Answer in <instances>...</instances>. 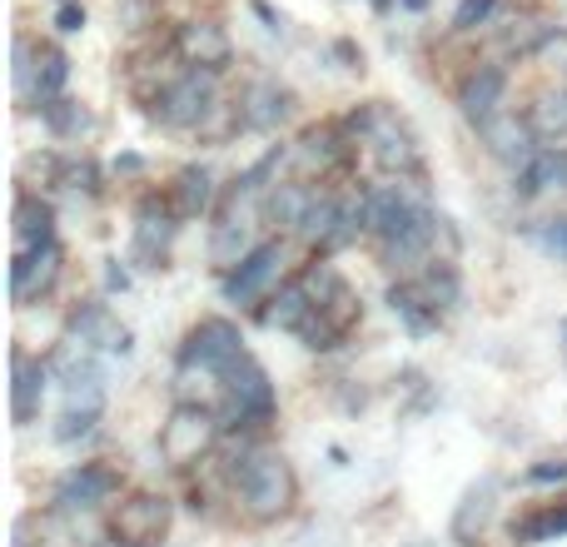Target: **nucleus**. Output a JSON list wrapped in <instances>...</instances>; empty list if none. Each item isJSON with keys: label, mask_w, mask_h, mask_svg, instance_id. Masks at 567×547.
Returning <instances> with one entry per match:
<instances>
[{"label": "nucleus", "mask_w": 567, "mask_h": 547, "mask_svg": "<svg viewBox=\"0 0 567 547\" xmlns=\"http://www.w3.org/2000/svg\"><path fill=\"white\" fill-rule=\"evenodd\" d=\"M303 279H309V289H313V313H309V323L299 329V339H303V349L329 353V349H339L353 329H359L363 303H359V293L349 289V279H343L329 259H309Z\"/></svg>", "instance_id": "nucleus-3"}, {"label": "nucleus", "mask_w": 567, "mask_h": 547, "mask_svg": "<svg viewBox=\"0 0 567 547\" xmlns=\"http://www.w3.org/2000/svg\"><path fill=\"white\" fill-rule=\"evenodd\" d=\"M389 309H393V319L403 323V329L413 333V339H423V333H433L443 323V313H439V303L423 293V283L419 279H399V283H389Z\"/></svg>", "instance_id": "nucleus-25"}, {"label": "nucleus", "mask_w": 567, "mask_h": 547, "mask_svg": "<svg viewBox=\"0 0 567 547\" xmlns=\"http://www.w3.org/2000/svg\"><path fill=\"white\" fill-rule=\"evenodd\" d=\"M45 363L50 379L65 393V409H105V363H100V353H90L75 339H60Z\"/></svg>", "instance_id": "nucleus-11"}, {"label": "nucleus", "mask_w": 567, "mask_h": 547, "mask_svg": "<svg viewBox=\"0 0 567 547\" xmlns=\"http://www.w3.org/2000/svg\"><path fill=\"white\" fill-rule=\"evenodd\" d=\"M115 498H125V478H120L115 463H75L55 478L50 488V513H80V518H95V513L115 508Z\"/></svg>", "instance_id": "nucleus-8"}, {"label": "nucleus", "mask_w": 567, "mask_h": 547, "mask_svg": "<svg viewBox=\"0 0 567 547\" xmlns=\"http://www.w3.org/2000/svg\"><path fill=\"white\" fill-rule=\"evenodd\" d=\"M528 235H533V245H538L543 255L567 259V215H558V219H538V225H533Z\"/></svg>", "instance_id": "nucleus-35"}, {"label": "nucleus", "mask_w": 567, "mask_h": 547, "mask_svg": "<svg viewBox=\"0 0 567 547\" xmlns=\"http://www.w3.org/2000/svg\"><path fill=\"white\" fill-rule=\"evenodd\" d=\"M219 443H225V419H219V409L175 403V413L159 423L155 448L175 473H189V468H205V463L215 458Z\"/></svg>", "instance_id": "nucleus-4"}, {"label": "nucleus", "mask_w": 567, "mask_h": 547, "mask_svg": "<svg viewBox=\"0 0 567 547\" xmlns=\"http://www.w3.org/2000/svg\"><path fill=\"white\" fill-rule=\"evenodd\" d=\"M533 125V135L543 140V145H558V140H567V85H548L533 95V105L523 110Z\"/></svg>", "instance_id": "nucleus-28"}, {"label": "nucleus", "mask_w": 567, "mask_h": 547, "mask_svg": "<svg viewBox=\"0 0 567 547\" xmlns=\"http://www.w3.org/2000/svg\"><path fill=\"white\" fill-rule=\"evenodd\" d=\"M60 6H65V0H60Z\"/></svg>", "instance_id": "nucleus-46"}, {"label": "nucleus", "mask_w": 567, "mask_h": 547, "mask_svg": "<svg viewBox=\"0 0 567 547\" xmlns=\"http://www.w3.org/2000/svg\"><path fill=\"white\" fill-rule=\"evenodd\" d=\"M50 185L70 189V195H90V199L105 189L100 185V165L90 155H55V179Z\"/></svg>", "instance_id": "nucleus-32"}, {"label": "nucleus", "mask_w": 567, "mask_h": 547, "mask_svg": "<svg viewBox=\"0 0 567 547\" xmlns=\"http://www.w3.org/2000/svg\"><path fill=\"white\" fill-rule=\"evenodd\" d=\"M10 235H16V255H30V249L55 245V209H50V199H40L35 189L20 185L16 189V225H10Z\"/></svg>", "instance_id": "nucleus-23"}, {"label": "nucleus", "mask_w": 567, "mask_h": 547, "mask_svg": "<svg viewBox=\"0 0 567 547\" xmlns=\"http://www.w3.org/2000/svg\"><path fill=\"white\" fill-rule=\"evenodd\" d=\"M493 508H498V478L483 473V478L463 493L458 513H453V538H458L463 547H478L483 533H488V523H493Z\"/></svg>", "instance_id": "nucleus-24"}, {"label": "nucleus", "mask_w": 567, "mask_h": 547, "mask_svg": "<svg viewBox=\"0 0 567 547\" xmlns=\"http://www.w3.org/2000/svg\"><path fill=\"white\" fill-rule=\"evenodd\" d=\"M309 313H313V289H309L303 274H293V279H284L279 289L255 309V323L279 329V333H299L303 323H309Z\"/></svg>", "instance_id": "nucleus-22"}, {"label": "nucleus", "mask_w": 567, "mask_h": 547, "mask_svg": "<svg viewBox=\"0 0 567 547\" xmlns=\"http://www.w3.org/2000/svg\"><path fill=\"white\" fill-rule=\"evenodd\" d=\"M293 165L303 169L299 179H329V175H343L359 155V135H353L343 120H323V125H309L299 140H293Z\"/></svg>", "instance_id": "nucleus-12"}, {"label": "nucleus", "mask_w": 567, "mask_h": 547, "mask_svg": "<svg viewBox=\"0 0 567 547\" xmlns=\"http://www.w3.org/2000/svg\"><path fill=\"white\" fill-rule=\"evenodd\" d=\"M165 199H169V209L179 215V225H185V219H205V215H215L219 199H225V189L215 185V169H205V165H185V169H175V179H169Z\"/></svg>", "instance_id": "nucleus-21"}, {"label": "nucleus", "mask_w": 567, "mask_h": 547, "mask_svg": "<svg viewBox=\"0 0 567 547\" xmlns=\"http://www.w3.org/2000/svg\"><path fill=\"white\" fill-rule=\"evenodd\" d=\"M235 100H239V120H245V130H255V135H275V130H284L289 115H293V90L279 85L275 75L249 80Z\"/></svg>", "instance_id": "nucleus-17"}, {"label": "nucleus", "mask_w": 567, "mask_h": 547, "mask_svg": "<svg viewBox=\"0 0 567 547\" xmlns=\"http://www.w3.org/2000/svg\"><path fill=\"white\" fill-rule=\"evenodd\" d=\"M35 75H40V40H30L25 30H20V35H16V70H10L20 110L35 105Z\"/></svg>", "instance_id": "nucleus-33"}, {"label": "nucleus", "mask_w": 567, "mask_h": 547, "mask_svg": "<svg viewBox=\"0 0 567 547\" xmlns=\"http://www.w3.org/2000/svg\"><path fill=\"white\" fill-rule=\"evenodd\" d=\"M175 235H179V215L169 209V199L150 195L145 205H140V215H135V245H130L135 265L140 269H165Z\"/></svg>", "instance_id": "nucleus-16"}, {"label": "nucleus", "mask_w": 567, "mask_h": 547, "mask_svg": "<svg viewBox=\"0 0 567 547\" xmlns=\"http://www.w3.org/2000/svg\"><path fill=\"white\" fill-rule=\"evenodd\" d=\"M313 189H319L313 179H279L265 195V219L275 229H293V235H299L303 215H309V205H313Z\"/></svg>", "instance_id": "nucleus-27"}, {"label": "nucleus", "mask_w": 567, "mask_h": 547, "mask_svg": "<svg viewBox=\"0 0 567 547\" xmlns=\"http://www.w3.org/2000/svg\"><path fill=\"white\" fill-rule=\"evenodd\" d=\"M245 333H239L235 319H199L185 329V339H179V353L175 363L189 373H215V379H225L229 369H235L239 359H245Z\"/></svg>", "instance_id": "nucleus-9"}, {"label": "nucleus", "mask_w": 567, "mask_h": 547, "mask_svg": "<svg viewBox=\"0 0 567 547\" xmlns=\"http://www.w3.org/2000/svg\"><path fill=\"white\" fill-rule=\"evenodd\" d=\"M120 25H155V0H120Z\"/></svg>", "instance_id": "nucleus-37"}, {"label": "nucleus", "mask_w": 567, "mask_h": 547, "mask_svg": "<svg viewBox=\"0 0 567 547\" xmlns=\"http://www.w3.org/2000/svg\"><path fill=\"white\" fill-rule=\"evenodd\" d=\"M100 419H105V409H65L55 423V443H80L90 438V433L100 429Z\"/></svg>", "instance_id": "nucleus-34"}, {"label": "nucleus", "mask_w": 567, "mask_h": 547, "mask_svg": "<svg viewBox=\"0 0 567 547\" xmlns=\"http://www.w3.org/2000/svg\"><path fill=\"white\" fill-rule=\"evenodd\" d=\"M65 80H70V55L55 40H40V75H35V105L30 110H45L50 100L65 95Z\"/></svg>", "instance_id": "nucleus-30"}, {"label": "nucleus", "mask_w": 567, "mask_h": 547, "mask_svg": "<svg viewBox=\"0 0 567 547\" xmlns=\"http://www.w3.org/2000/svg\"><path fill=\"white\" fill-rule=\"evenodd\" d=\"M169 50H175V60L185 70H219V75H225V65L235 60V40H229V30L219 25V20H209V16L175 25Z\"/></svg>", "instance_id": "nucleus-14"}, {"label": "nucleus", "mask_w": 567, "mask_h": 547, "mask_svg": "<svg viewBox=\"0 0 567 547\" xmlns=\"http://www.w3.org/2000/svg\"><path fill=\"white\" fill-rule=\"evenodd\" d=\"M503 105H508V70L503 65H473L468 75H463V85H458L463 120H468L473 130H483L488 120L503 115Z\"/></svg>", "instance_id": "nucleus-20"}, {"label": "nucleus", "mask_w": 567, "mask_h": 547, "mask_svg": "<svg viewBox=\"0 0 567 547\" xmlns=\"http://www.w3.org/2000/svg\"><path fill=\"white\" fill-rule=\"evenodd\" d=\"M105 289L110 293H125L130 289V274L120 269V259H110V265H105Z\"/></svg>", "instance_id": "nucleus-40"}, {"label": "nucleus", "mask_w": 567, "mask_h": 547, "mask_svg": "<svg viewBox=\"0 0 567 547\" xmlns=\"http://www.w3.org/2000/svg\"><path fill=\"white\" fill-rule=\"evenodd\" d=\"M558 333H563V353H567V319H558Z\"/></svg>", "instance_id": "nucleus-45"}, {"label": "nucleus", "mask_w": 567, "mask_h": 547, "mask_svg": "<svg viewBox=\"0 0 567 547\" xmlns=\"http://www.w3.org/2000/svg\"><path fill=\"white\" fill-rule=\"evenodd\" d=\"M478 140H483V149H488L498 165L513 169V175H518V169H528L533 159H538V149H543V140L533 135L528 115H513V110H503L498 120H488V125L478 130Z\"/></svg>", "instance_id": "nucleus-18"}, {"label": "nucleus", "mask_w": 567, "mask_h": 547, "mask_svg": "<svg viewBox=\"0 0 567 547\" xmlns=\"http://www.w3.org/2000/svg\"><path fill=\"white\" fill-rule=\"evenodd\" d=\"M284 265H289V255H284V239H265L255 255H245L229 274H219V299H225L229 309L255 313L259 303H265L269 293L284 283Z\"/></svg>", "instance_id": "nucleus-10"}, {"label": "nucleus", "mask_w": 567, "mask_h": 547, "mask_svg": "<svg viewBox=\"0 0 567 547\" xmlns=\"http://www.w3.org/2000/svg\"><path fill=\"white\" fill-rule=\"evenodd\" d=\"M140 169H145V159L140 155H120L115 159V175H140Z\"/></svg>", "instance_id": "nucleus-42"}, {"label": "nucleus", "mask_w": 567, "mask_h": 547, "mask_svg": "<svg viewBox=\"0 0 567 547\" xmlns=\"http://www.w3.org/2000/svg\"><path fill=\"white\" fill-rule=\"evenodd\" d=\"M40 125L50 130L55 140H70V145H80V140L95 130V115H90L80 100H70V95H60V100H50L45 110H40Z\"/></svg>", "instance_id": "nucleus-29"}, {"label": "nucleus", "mask_w": 567, "mask_h": 547, "mask_svg": "<svg viewBox=\"0 0 567 547\" xmlns=\"http://www.w3.org/2000/svg\"><path fill=\"white\" fill-rule=\"evenodd\" d=\"M10 547H45V543H30V518H20L16 523V543Z\"/></svg>", "instance_id": "nucleus-43"}, {"label": "nucleus", "mask_w": 567, "mask_h": 547, "mask_svg": "<svg viewBox=\"0 0 567 547\" xmlns=\"http://www.w3.org/2000/svg\"><path fill=\"white\" fill-rule=\"evenodd\" d=\"M225 488L229 503L239 508V518L255 523V528H269V523L289 518L293 503H299V473L279 448L245 438L235 458L225 463Z\"/></svg>", "instance_id": "nucleus-1"}, {"label": "nucleus", "mask_w": 567, "mask_h": 547, "mask_svg": "<svg viewBox=\"0 0 567 547\" xmlns=\"http://www.w3.org/2000/svg\"><path fill=\"white\" fill-rule=\"evenodd\" d=\"M249 10H255V16H259V20H265V25H269V30H284V16H279V10H275V6H265V0H249Z\"/></svg>", "instance_id": "nucleus-41"}, {"label": "nucleus", "mask_w": 567, "mask_h": 547, "mask_svg": "<svg viewBox=\"0 0 567 547\" xmlns=\"http://www.w3.org/2000/svg\"><path fill=\"white\" fill-rule=\"evenodd\" d=\"M403 10H409V16H423V10H429V0H399Z\"/></svg>", "instance_id": "nucleus-44"}, {"label": "nucleus", "mask_w": 567, "mask_h": 547, "mask_svg": "<svg viewBox=\"0 0 567 547\" xmlns=\"http://www.w3.org/2000/svg\"><path fill=\"white\" fill-rule=\"evenodd\" d=\"M528 483H567V458H548L538 468H528Z\"/></svg>", "instance_id": "nucleus-39"}, {"label": "nucleus", "mask_w": 567, "mask_h": 547, "mask_svg": "<svg viewBox=\"0 0 567 547\" xmlns=\"http://www.w3.org/2000/svg\"><path fill=\"white\" fill-rule=\"evenodd\" d=\"M169 523H175V503L165 493L135 488L110 508L105 533H110V547H165Z\"/></svg>", "instance_id": "nucleus-7"}, {"label": "nucleus", "mask_w": 567, "mask_h": 547, "mask_svg": "<svg viewBox=\"0 0 567 547\" xmlns=\"http://www.w3.org/2000/svg\"><path fill=\"white\" fill-rule=\"evenodd\" d=\"M55 30H60V35H75V30H85V6H80V0H65V6L55 10Z\"/></svg>", "instance_id": "nucleus-38"}, {"label": "nucleus", "mask_w": 567, "mask_h": 547, "mask_svg": "<svg viewBox=\"0 0 567 547\" xmlns=\"http://www.w3.org/2000/svg\"><path fill=\"white\" fill-rule=\"evenodd\" d=\"M60 274H65V249H60V239L45 249H30V255H16V265H10V299H16V309L45 303L50 293H55Z\"/></svg>", "instance_id": "nucleus-15"}, {"label": "nucleus", "mask_w": 567, "mask_h": 547, "mask_svg": "<svg viewBox=\"0 0 567 547\" xmlns=\"http://www.w3.org/2000/svg\"><path fill=\"white\" fill-rule=\"evenodd\" d=\"M503 0H458V10H453V30L458 35H473L478 25H493V10H498Z\"/></svg>", "instance_id": "nucleus-36"}, {"label": "nucleus", "mask_w": 567, "mask_h": 547, "mask_svg": "<svg viewBox=\"0 0 567 547\" xmlns=\"http://www.w3.org/2000/svg\"><path fill=\"white\" fill-rule=\"evenodd\" d=\"M219 105H225V95H219V70H179V75L159 90L150 115H155V125H165V130H179V135L195 130L199 135Z\"/></svg>", "instance_id": "nucleus-6"}, {"label": "nucleus", "mask_w": 567, "mask_h": 547, "mask_svg": "<svg viewBox=\"0 0 567 547\" xmlns=\"http://www.w3.org/2000/svg\"><path fill=\"white\" fill-rule=\"evenodd\" d=\"M343 125L359 135V145L369 149L373 169H379L389 185H423L429 179V165H423V149H419V135L409 130V120L399 110H389L383 100H369L359 105Z\"/></svg>", "instance_id": "nucleus-2"}, {"label": "nucleus", "mask_w": 567, "mask_h": 547, "mask_svg": "<svg viewBox=\"0 0 567 547\" xmlns=\"http://www.w3.org/2000/svg\"><path fill=\"white\" fill-rule=\"evenodd\" d=\"M567 533V503H548V508H533L513 523V543L533 547V543H553Z\"/></svg>", "instance_id": "nucleus-31"}, {"label": "nucleus", "mask_w": 567, "mask_h": 547, "mask_svg": "<svg viewBox=\"0 0 567 547\" xmlns=\"http://www.w3.org/2000/svg\"><path fill=\"white\" fill-rule=\"evenodd\" d=\"M279 413V393H275V379L269 369L245 353L235 369L225 373V403H219V419H225V433H265Z\"/></svg>", "instance_id": "nucleus-5"}, {"label": "nucleus", "mask_w": 567, "mask_h": 547, "mask_svg": "<svg viewBox=\"0 0 567 547\" xmlns=\"http://www.w3.org/2000/svg\"><path fill=\"white\" fill-rule=\"evenodd\" d=\"M45 383H50V363L16 343V349H10V419H16V429H30V423L40 419V409H45Z\"/></svg>", "instance_id": "nucleus-19"}, {"label": "nucleus", "mask_w": 567, "mask_h": 547, "mask_svg": "<svg viewBox=\"0 0 567 547\" xmlns=\"http://www.w3.org/2000/svg\"><path fill=\"white\" fill-rule=\"evenodd\" d=\"M65 339L85 343L90 353H120V359L135 349V333L120 323V313L110 309L105 299H80L75 309L65 313Z\"/></svg>", "instance_id": "nucleus-13"}, {"label": "nucleus", "mask_w": 567, "mask_h": 547, "mask_svg": "<svg viewBox=\"0 0 567 547\" xmlns=\"http://www.w3.org/2000/svg\"><path fill=\"white\" fill-rule=\"evenodd\" d=\"M513 189H518V199H538V195H553V189H567V145H543L538 159L513 175Z\"/></svg>", "instance_id": "nucleus-26"}]
</instances>
